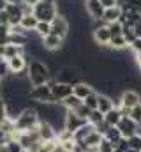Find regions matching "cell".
Returning <instances> with one entry per match:
<instances>
[{"instance_id":"41","label":"cell","mask_w":141,"mask_h":152,"mask_svg":"<svg viewBox=\"0 0 141 152\" xmlns=\"http://www.w3.org/2000/svg\"><path fill=\"white\" fill-rule=\"evenodd\" d=\"M129 48L134 51V55H136V53H140V51H141V39H140V37L134 39V41L131 42V46H129Z\"/></svg>"},{"instance_id":"16","label":"cell","mask_w":141,"mask_h":152,"mask_svg":"<svg viewBox=\"0 0 141 152\" xmlns=\"http://www.w3.org/2000/svg\"><path fill=\"white\" fill-rule=\"evenodd\" d=\"M92 92H95V90H94L92 83H88V81H79V83H76V85L72 87V94L78 96V97L83 99V101H85Z\"/></svg>"},{"instance_id":"37","label":"cell","mask_w":141,"mask_h":152,"mask_svg":"<svg viewBox=\"0 0 141 152\" xmlns=\"http://www.w3.org/2000/svg\"><path fill=\"white\" fill-rule=\"evenodd\" d=\"M131 118L140 126L141 124V104H138V106H134L132 110H131Z\"/></svg>"},{"instance_id":"6","label":"cell","mask_w":141,"mask_h":152,"mask_svg":"<svg viewBox=\"0 0 141 152\" xmlns=\"http://www.w3.org/2000/svg\"><path fill=\"white\" fill-rule=\"evenodd\" d=\"M48 85L51 87V92H53V96H55L57 103H62L65 97L72 96V85H67V83H58L55 78H51V80L48 81Z\"/></svg>"},{"instance_id":"3","label":"cell","mask_w":141,"mask_h":152,"mask_svg":"<svg viewBox=\"0 0 141 152\" xmlns=\"http://www.w3.org/2000/svg\"><path fill=\"white\" fill-rule=\"evenodd\" d=\"M34 14L39 21H46L51 23L57 16H58V7H57V0H39L37 5L34 7Z\"/></svg>"},{"instance_id":"40","label":"cell","mask_w":141,"mask_h":152,"mask_svg":"<svg viewBox=\"0 0 141 152\" xmlns=\"http://www.w3.org/2000/svg\"><path fill=\"white\" fill-rule=\"evenodd\" d=\"M101 4H102V7H104V9H111V7L122 5V4H120V0H101Z\"/></svg>"},{"instance_id":"38","label":"cell","mask_w":141,"mask_h":152,"mask_svg":"<svg viewBox=\"0 0 141 152\" xmlns=\"http://www.w3.org/2000/svg\"><path fill=\"white\" fill-rule=\"evenodd\" d=\"M9 75H11V71H9L7 60H0V78L4 80V78H7Z\"/></svg>"},{"instance_id":"14","label":"cell","mask_w":141,"mask_h":152,"mask_svg":"<svg viewBox=\"0 0 141 152\" xmlns=\"http://www.w3.org/2000/svg\"><path fill=\"white\" fill-rule=\"evenodd\" d=\"M92 37H94V42L97 46H109V41H111V32L106 27H99V28H94L92 32Z\"/></svg>"},{"instance_id":"26","label":"cell","mask_w":141,"mask_h":152,"mask_svg":"<svg viewBox=\"0 0 141 152\" xmlns=\"http://www.w3.org/2000/svg\"><path fill=\"white\" fill-rule=\"evenodd\" d=\"M104 138L108 140V142H111L113 145H116L118 142H122V140H124V136H122V133L118 131V127H109V129H108V133L104 134Z\"/></svg>"},{"instance_id":"33","label":"cell","mask_w":141,"mask_h":152,"mask_svg":"<svg viewBox=\"0 0 141 152\" xmlns=\"http://www.w3.org/2000/svg\"><path fill=\"white\" fill-rule=\"evenodd\" d=\"M127 142H129V149H131V151L141 152V136H140V134H136V136L129 138Z\"/></svg>"},{"instance_id":"18","label":"cell","mask_w":141,"mask_h":152,"mask_svg":"<svg viewBox=\"0 0 141 152\" xmlns=\"http://www.w3.org/2000/svg\"><path fill=\"white\" fill-rule=\"evenodd\" d=\"M102 138H104V136H102L101 133H97V131H95V127H94V131L86 136L85 143H83V145H79V147H83L85 151H86V149H99V145H101Z\"/></svg>"},{"instance_id":"7","label":"cell","mask_w":141,"mask_h":152,"mask_svg":"<svg viewBox=\"0 0 141 152\" xmlns=\"http://www.w3.org/2000/svg\"><path fill=\"white\" fill-rule=\"evenodd\" d=\"M69 32H70V21L65 16L58 14L51 21V34H55V36H58V37H62V39H67Z\"/></svg>"},{"instance_id":"45","label":"cell","mask_w":141,"mask_h":152,"mask_svg":"<svg viewBox=\"0 0 141 152\" xmlns=\"http://www.w3.org/2000/svg\"><path fill=\"white\" fill-rule=\"evenodd\" d=\"M7 9V0H0V12Z\"/></svg>"},{"instance_id":"28","label":"cell","mask_w":141,"mask_h":152,"mask_svg":"<svg viewBox=\"0 0 141 152\" xmlns=\"http://www.w3.org/2000/svg\"><path fill=\"white\" fill-rule=\"evenodd\" d=\"M34 32L37 34V36H41V37H46V36H49V34H51V23H46V21H39Z\"/></svg>"},{"instance_id":"31","label":"cell","mask_w":141,"mask_h":152,"mask_svg":"<svg viewBox=\"0 0 141 152\" xmlns=\"http://www.w3.org/2000/svg\"><path fill=\"white\" fill-rule=\"evenodd\" d=\"M122 7L129 11H141V0H122Z\"/></svg>"},{"instance_id":"46","label":"cell","mask_w":141,"mask_h":152,"mask_svg":"<svg viewBox=\"0 0 141 152\" xmlns=\"http://www.w3.org/2000/svg\"><path fill=\"white\" fill-rule=\"evenodd\" d=\"M134 58H136V64L140 66V69H141V51H140V53H136V55H134Z\"/></svg>"},{"instance_id":"43","label":"cell","mask_w":141,"mask_h":152,"mask_svg":"<svg viewBox=\"0 0 141 152\" xmlns=\"http://www.w3.org/2000/svg\"><path fill=\"white\" fill-rule=\"evenodd\" d=\"M134 32H136V37H140V39H141V21L134 25Z\"/></svg>"},{"instance_id":"32","label":"cell","mask_w":141,"mask_h":152,"mask_svg":"<svg viewBox=\"0 0 141 152\" xmlns=\"http://www.w3.org/2000/svg\"><path fill=\"white\" fill-rule=\"evenodd\" d=\"M108 28H109V32H111V37H116V36H122V34H124V25H122L120 21L108 25Z\"/></svg>"},{"instance_id":"27","label":"cell","mask_w":141,"mask_h":152,"mask_svg":"<svg viewBox=\"0 0 141 152\" xmlns=\"http://www.w3.org/2000/svg\"><path fill=\"white\" fill-rule=\"evenodd\" d=\"M83 104H85V106H88L92 112H94V110H97V108H99V92H92V94L83 101Z\"/></svg>"},{"instance_id":"30","label":"cell","mask_w":141,"mask_h":152,"mask_svg":"<svg viewBox=\"0 0 141 152\" xmlns=\"http://www.w3.org/2000/svg\"><path fill=\"white\" fill-rule=\"evenodd\" d=\"M5 145H7V151H9V152H25L23 145H21L16 138H9Z\"/></svg>"},{"instance_id":"23","label":"cell","mask_w":141,"mask_h":152,"mask_svg":"<svg viewBox=\"0 0 141 152\" xmlns=\"http://www.w3.org/2000/svg\"><path fill=\"white\" fill-rule=\"evenodd\" d=\"M62 104H64V108L67 110V112H74L76 108H79L81 104H83V99H79L78 96H69V97H65L64 101H62Z\"/></svg>"},{"instance_id":"9","label":"cell","mask_w":141,"mask_h":152,"mask_svg":"<svg viewBox=\"0 0 141 152\" xmlns=\"http://www.w3.org/2000/svg\"><path fill=\"white\" fill-rule=\"evenodd\" d=\"M118 127V131L122 133V136L125 138V140H129V138H132V136H136L138 134V124L131 118V117H122V120H120V124L116 126Z\"/></svg>"},{"instance_id":"4","label":"cell","mask_w":141,"mask_h":152,"mask_svg":"<svg viewBox=\"0 0 141 152\" xmlns=\"http://www.w3.org/2000/svg\"><path fill=\"white\" fill-rule=\"evenodd\" d=\"M58 83H67V85H76L79 81H83V71L78 67V66H72V64H67V66H62L57 75L53 76Z\"/></svg>"},{"instance_id":"19","label":"cell","mask_w":141,"mask_h":152,"mask_svg":"<svg viewBox=\"0 0 141 152\" xmlns=\"http://www.w3.org/2000/svg\"><path fill=\"white\" fill-rule=\"evenodd\" d=\"M27 53V48L25 46H18V44H5L4 46V58L9 60L12 57H18V55H25Z\"/></svg>"},{"instance_id":"50","label":"cell","mask_w":141,"mask_h":152,"mask_svg":"<svg viewBox=\"0 0 141 152\" xmlns=\"http://www.w3.org/2000/svg\"><path fill=\"white\" fill-rule=\"evenodd\" d=\"M140 14H141V11H140Z\"/></svg>"},{"instance_id":"36","label":"cell","mask_w":141,"mask_h":152,"mask_svg":"<svg viewBox=\"0 0 141 152\" xmlns=\"http://www.w3.org/2000/svg\"><path fill=\"white\" fill-rule=\"evenodd\" d=\"M99 152H115V145L111 142H108L106 138H102V142L99 145Z\"/></svg>"},{"instance_id":"8","label":"cell","mask_w":141,"mask_h":152,"mask_svg":"<svg viewBox=\"0 0 141 152\" xmlns=\"http://www.w3.org/2000/svg\"><path fill=\"white\" fill-rule=\"evenodd\" d=\"M88 124V120L86 118H81L79 115H76L74 112H67L65 113V120H64V129H67L70 131L72 134L78 131V129H81L83 126H86Z\"/></svg>"},{"instance_id":"48","label":"cell","mask_w":141,"mask_h":152,"mask_svg":"<svg viewBox=\"0 0 141 152\" xmlns=\"http://www.w3.org/2000/svg\"><path fill=\"white\" fill-rule=\"evenodd\" d=\"M0 85H2V78H0Z\"/></svg>"},{"instance_id":"44","label":"cell","mask_w":141,"mask_h":152,"mask_svg":"<svg viewBox=\"0 0 141 152\" xmlns=\"http://www.w3.org/2000/svg\"><path fill=\"white\" fill-rule=\"evenodd\" d=\"M37 2H39V0H23V4H27V5H32V7H35V5H37Z\"/></svg>"},{"instance_id":"35","label":"cell","mask_w":141,"mask_h":152,"mask_svg":"<svg viewBox=\"0 0 141 152\" xmlns=\"http://www.w3.org/2000/svg\"><path fill=\"white\" fill-rule=\"evenodd\" d=\"M74 113H76V115H79L81 118H86V120H88V117H90V113H92V110H90L88 106L81 104L79 108H76V110H74Z\"/></svg>"},{"instance_id":"2","label":"cell","mask_w":141,"mask_h":152,"mask_svg":"<svg viewBox=\"0 0 141 152\" xmlns=\"http://www.w3.org/2000/svg\"><path fill=\"white\" fill-rule=\"evenodd\" d=\"M41 124V117H39V112L34 106H28L25 108L20 117L14 120V126H16V131L20 133H25V131H32V129H37Z\"/></svg>"},{"instance_id":"34","label":"cell","mask_w":141,"mask_h":152,"mask_svg":"<svg viewBox=\"0 0 141 152\" xmlns=\"http://www.w3.org/2000/svg\"><path fill=\"white\" fill-rule=\"evenodd\" d=\"M122 36L127 39L129 46H131V42H132L134 39H138L136 37V32H134V27H125V25H124V34H122Z\"/></svg>"},{"instance_id":"24","label":"cell","mask_w":141,"mask_h":152,"mask_svg":"<svg viewBox=\"0 0 141 152\" xmlns=\"http://www.w3.org/2000/svg\"><path fill=\"white\" fill-rule=\"evenodd\" d=\"M122 117H124V115L120 113V110H118V108H113L111 112H108V113L104 115V120L111 126V127H116V126L120 124Z\"/></svg>"},{"instance_id":"5","label":"cell","mask_w":141,"mask_h":152,"mask_svg":"<svg viewBox=\"0 0 141 152\" xmlns=\"http://www.w3.org/2000/svg\"><path fill=\"white\" fill-rule=\"evenodd\" d=\"M28 99L34 101L35 104H55L57 99L51 92V87L46 83V85H39V87H32L30 94H28Z\"/></svg>"},{"instance_id":"1","label":"cell","mask_w":141,"mask_h":152,"mask_svg":"<svg viewBox=\"0 0 141 152\" xmlns=\"http://www.w3.org/2000/svg\"><path fill=\"white\" fill-rule=\"evenodd\" d=\"M51 78H53V75H51V69H49V66H48L44 60L34 58V60L28 64V80H30L32 87L46 85Z\"/></svg>"},{"instance_id":"42","label":"cell","mask_w":141,"mask_h":152,"mask_svg":"<svg viewBox=\"0 0 141 152\" xmlns=\"http://www.w3.org/2000/svg\"><path fill=\"white\" fill-rule=\"evenodd\" d=\"M7 140H9V136L0 129V145H5V143H7Z\"/></svg>"},{"instance_id":"15","label":"cell","mask_w":141,"mask_h":152,"mask_svg":"<svg viewBox=\"0 0 141 152\" xmlns=\"http://www.w3.org/2000/svg\"><path fill=\"white\" fill-rule=\"evenodd\" d=\"M42 44H44V48H46L48 51H58V50L64 48L65 39L58 37V36H55V34H49V36L42 37Z\"/></svg>"},{"instance_id":"11","label":"cell","mask_w":141,"mask_h":152,"mask_svg":"<svg viewBox=\"0 0 141 152\" xmlns=\"http://www.w3.org/2000/svg\"><path fill=\"white\" fill-rule=\"evenodd\" d=\"M120 99H122V106L131 108V110H132L134 106L141 104V94L140 92H136V90H132V88L124 90L122 96H120Z\"/></svg>"},{"instance_id":"25","label":"cell","mask_w":141,"mask_h":152,"mask_svg":"<svg viewBox=\"0 0 141 152\" xmlns=\"http://www.w3.org/2000/svg\"><path fill=\"white\" fill-rule=\"evenodd\" d=\"M109 48L115 50V51H122V50L129 48V42H127V39L124 37V36H116V37H111V41H109Z\"/></svg>"},{"instance_id":"29","label":"cell","mask_w":141,"mask_h":152,"mask_svg":"<svg viewBox=\"0 0 141 152\" xmlns=\"http://www.w3.org/2000/svg\"><path fill=\"white\" fill-rule=\"evenodd\" d=\"M101 122H104V113L99 112V110H94V112L90 113V117H88V124L95 127V126L101 124Z\"/></svg>"},{"instance_id":"21","label":"cell","mask_w":141,"mask_h":152,"mask_svg":"<svg viewBox=\"0 0 141 152\" xmlns=\"http://www.w3.org/2000/svg\"><path fill=\"white\" fill-rule=\"evenodd\" d=\"M92 131H94V126H90V124L83 126L81 129H78V131L74 133V142H76L78 145H83V143H85V140H86V136H88Z\"/></svg>"},{"instance_id":"12","label":"cell","mask_w":141,"mask_h":152,"mask_svg":"<svg viewBox=\"0 0 141 152\" xmlns=\"http://www.w3.org/2000/svg\"><path fill=\"white\" fill-rule=\"evenodd\" d=\"M85 9H86L88 16L92 20H102L104 11H106L102 7V4H101V0H86L85 2Z\"/></svg>"},{"instance_id":"49","label":"cell","mask_w":141,"mask_h":152,"mask_svg":"<svg viewBox=\"0 0 141 152\" xmlns=\"http://www.w3.org/2000/svg\"><path fill=\"white\" fill-rule=\"evenodd\" d=\"M140 75H141V69H140Z\"/></svg>"},{"instance_id":"10","label":"cell","mask_w":141,"mask_h":152,"mask_svg":"<svg viewBox=\"0 0 141 152\" xmlns=\"http://www.w3.org/2000/svg\"><path fill=\"white\" fill-rule=\"evenodd\" d=\"M28 60H27V53L25 55H18V57H12L7 60V66H9V71L11 75H20L23 71H28Z\"/></svg>"},{"instance_id":"47","label":"cell","mask_w":141,"mask_h":152,"mask_svg":"<svg viewBox=\"0 0 141 152\" xmlns=\"http://www.w3.org/2000/svg\"><path fill=\"white\" fill-rule=\"evenodd\" d=\"M7 4H14V5H21L23 0H7Z\"/></svg>"},{"instance_id":"17","label":"cell","mask_w":141,"mask_h":152,"mask_svg":"<svg viewBox=\"0 0 141 152\" xmlns=\"http://www.w3.org/2000/svg\"><path fill=\"white\" fill-rule=\"evenodd\" d=\"M122 14H124V7H122V5H116V7L106 9V11H104V16H102V20H104L108 25H111V23H116V21H120V20H122Z\"/></svg>"},{"instance_id":"13","label":"cell","mask_w":141,"mask_h":152,"mask_svg":"<svg viewBox=\"0 0 141 152\" xmlns=\"http://www.w3.org/2000/svg\"><path fill=\"white\" fill-rule=\"evenodd\" d=\"M37 131H39V136H41L42 142H55V140H57V134H58L57 129H55L49 122H44V120H41Z\"/></svg>"},{"instance_id":"22","label":"cell","mask_w":141,"mask_h":152,"mask_svg":"<svg viewBox=\"0 0 141 152\" xmlns=\"http://www.w3.org/2000/svg\"><path fill=\"white\" fill-rule=\"evenodd\" d=\"M37 23H39V20L35 18V14H25L23 18H21V27L27 30V32H34L35 27H37Z\"/></svg>"},{"instance_id":"39","label":"cell","mask_w":141,"mask_h":152,"mask_svg":"<svg viewBox=\"0 0 141 152\" xmlns=\"http://www.w3.org/2000/svg\"><path fill=\"white\" fill-rule=\"evenodd\" d=\"M109 127H111V126H109V124L104 120V122H101V124H97V126H95V131H97V133H101V134L104 136L106 133H108V129H109Z\"/></svg>"},{"instance_id":"20","label":"cell","mask_w":141,"mask_h":152,"mask_svg":"<svg viewBox=\"0 0 141 152\" xmlns=\"http://www.w3.org/2000/svg\"><path fill=\"white\" fill-rule=\"evenodd\" d=\"M115 108V101L109 97V96H106V94H99V112H102V113H108V112H111Z\"/></svg>"}]
</instances>
